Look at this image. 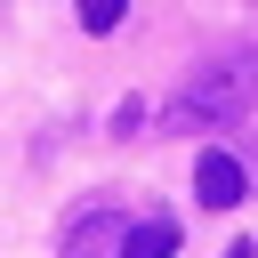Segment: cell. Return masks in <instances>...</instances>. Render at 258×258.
<instances>
[{
	"instance_id": "cell-1",
	"label": "cell",
	"mask_w": 258,
	"mask_h": 258,
	"mask_svg": "<svg viewBox=\"0 0 258 258\" xmlns=\"http://www.w3.org/2000/svg\"><path fill=\"white\" fill-rule=\"evenodd\" d=\"M250 105H258V40H234V48L202 56L161 97V137H177V129H234V121H250Z\"/></svg>"
},
{
	"instance_id": "cell-2",
	"label": "cell",
	"mask_w": 258,
	"mask_h": 258,
	"mask_svg": "<svg viewBox=\"0 0 258 258\" xmlns=\"http://www.w3.org/2000/svg\"><path fill=\"white\" fill-rule=\"evenodd\" d=\"M121 242H129V210H121L113 194H97V202L64 226V258H121Z\"/></svg>"
},
{
	"instance_id": "cell-3",
	"label": "cell",
	"mask_w": 258,
	"mask_h": 258,
	"mask_svg": "<svg viewBox=\"0 0 258 258\" xmlns=\"http://www.w3.org/2000/svg\"><path fill=\"white\" fill-rule=\"evenodd\" d=\"M194 202H202V210H234V202H250V169H242L226 145H202V153H194Z\"/></svg>"
},
{
	"instance_id": "cell-4",
	"label": "cell",
	"mask_w": 258,
	"mask_h": 258,
	"mask_svg": "<svg viewBox=\"0 0 258 258\" xmlns=\"http://www.w3.org/2000/svg\"><path fill=\"white\" fill-rule=\"evenodd\" d=\"M121 258H177V218H129V242H121Z\"/></svg>"
},
{
	"instance_id": "cell-5",
	"label": "cell",
	"mask_w": 258,
	"mask_h": 258,
	"mask_svg": "<svg viewBox=\"0 0 258 258\" xmlns=\"http://www.w3.org/2000/svg\"><path fill=\"white\" fill-rule=\"evenodd\" d=\"M73 16H81V32H121L129 0H73Z\"/></svg>"
},
{
	"instance_id": "cell-6",
	"label": "cell",
	"mask_w": 258,
	"mask_h": 258,
	"mask_svg": "<svg viewBox=\"0 0 258 258\" xmlns=\"http://www.w3.org/2000/svg\"><path fill=\"white\" fill-rule=\"evenodd\" d=\"M113 137H145V105H137V97H121V113H113Z\"/></svg>"
},
{
	"instance_id": "cell-7",
	"label": "cell",
	"mask_w": 258,
	"mask_h": 258,
	"mask_svg": "<svg viewBox=\"0 0 258 258\" xmlns=\"http://www.w3.org/2000/svg\"><path fill=\"white\" fill-rule=\"evenodd\" d=\"M226 258H258V242H234V250H226Z\"/></svg>"
}]
</instances>
